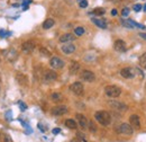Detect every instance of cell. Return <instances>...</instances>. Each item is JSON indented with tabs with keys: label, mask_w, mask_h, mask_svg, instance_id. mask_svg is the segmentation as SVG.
<instances>
[{
	"label": "cell",
	"mask_w": 146,
	"mask_h": 142,
	"mask_svg": "<svg viewBox=\"0 0 146 142\" xmlns=\"http://www.w3.org/2000/svg\"><path fill=\"white\" fill-rule=\"evenodd\" d=\"M145 89H146V85H145Z\"/></svg>",
	"instance_id": "obj_43"
},
{
	"label": "cell",
	"mask_w": 146,
	"mask_h": 142,
	"mask_svg": "<svg viewBox=\"0 0 146 142\" xmlns=\"http://www.w3.org/2000/svg\"><path fill=\"white\" fill-rule=\"evenodd\" d=\"M75 40V37L73 34H70V33H66V34H63V35L60 37V42L61 43H70Z\"/></svg>",
	"instance_id": "obj_19"
},
{
	"label": "cell",
	"mask_w": 146,
	"mask_h": 142,
	"mask_svg": "<svg viewBox=\"0 0 146 142\" xmlns=\"http://www.w3.org/2000/svg\"><path fill=\"white\" fill-rule=\"evenodd\" d=\"M72 142H78V141H72Z\"/></svg>",
	"instance_id": "obj_42"
},
{
	"label": "cell",
	"mask_w": 146,
	"mask_h": 142,
	"mask_svg": "<svg viewBox=\"0 0 146 142\" xmlns=\"http://www.w3.org/2000/svg\"><path fill=\"white\" fill-rule=\"evenodd\" d=\"M89 129H90L91 132H96L97 131V127H96V125H94L93 122H89Z\"/></svg>",
	"instance_id": "obj_33"
},
{
	"label": "cell",
	"mask_w": 146,
	"mask_h": 142,
	"mask_svg": "<svg viewBox=\"0 0 146 142\" xmlns=\"http://www.w3.org/2000/svg\"><path fill=\"white\" fill-rule=\"evenodd\" d=\"M120 23H121V25H124L125 27H127L129 29H131V28H134V26L131 25V23L129 21V19H120Z\"/></svg>",
	"instance_id": "obj_25"
},
{
	"label": "cell",
	"mask_w": 146,
	"mask_h": 142,
	"mask_svg": "<svg viewBox=\"0 0 146 142\" xmlns=\"http://www.w3.org/2000/svg\"><path fill=\"white\" fill-rule=\"evenodd\" d=\"M60 132H61L60 129H54V130H53V133H54V134H57V133H60Z\"/></svg>",
	"instance_id": "obj_37"
},
{
	"label": "cell",
	"mask_w": 146,
	"mask_h": 142,
	"mask_svg": "<svg viewBox=\"0 0 146 142\" xmlns=\"http://www.w3.org/2000/svg\"><path fill=\"white\" fill-rule=\"evenodd\" d=\"M75 45L72 43H65L63 46H62V52L65 54H72L75 51Z\"/></svg>",
	"instance_id": "obj_17"
},
{
	"label": "cell",
	"mask_w": 146,
	"mask_h": 142,
	"mask_svg": "<svg viewBox=\"0 0 146 142\" xmlns=\"http://www.w3.org/2000/svg\"><path fill=\"white\" fill-rule=\"evenodd\" d=\"M117 14H118V11H117V9H112V10H111V15H112V16H116Z\"/></svg>",
	"instance_id": "obj_36"
},
{
	"label": "cell",
	"mask_w": 146,
	"mask_h": 142,
	"mask_svg": "<svg viewBox=\"0 0 146 142\" xmlns=\"http://www.w3.org/2000/svg\"><path fill=\"white\" fill-rule=\"evenodd\" d=\"M144 9H145V10H146V5H145V6H144Z\"/></svg>",
	"instance_id": "obj_40"
},
{
	"label": "cell",
	"mask_w": 146,
	"mask_h": 142,
	"mask_svg": "<svg viewBox=\"0 0 146 142\" xmlns=\"http://www.w3.org/2000/svg\"><path fill=\"white\" fill-rule=\"evenodd\" d=\"M65 126L69 127V129H71V130H75V129L78 127V124H76V122H75L74 120L69 119V120L65 121Z\"/></svg>",
	"instance_id": "obj_23"
},
{
	"label": "cell",
	"mask_w": 146,
	"mask_h": 142,
	"mask_svg": "<svg viewBox=\"0 0 146 142\" xmlns=\"http://www.w3.org/2000/svg\"><path fill=\"white\" fill-rule=\"evenodd\" d=\"M16 80H17V82H18L19 85L23 86V87H26V86L28 85V79H27V77H26L24 73L18 72V73L16 74Z\"/></svg>",
	"instance_id": "obj_16"
},
{
	"label": "cell",
	"mask_w": 146,
	"mask_h": 142,
	"mask_svg": "<svg viewBox=\"0 0 146 142\" xmlns=\"http://www.w3.org/2000/svg\"><path fill=\"white\" fill-rule=\"evenodd\" d=\"M105 13H106V10H105L104 8H96V9H93V11H92V14H93V15H97V16H102Z\"/></svg>",
	"instance_id": "obj_26"
},
{
	"label": "cell",
	"mask_w": 146,
	"mask_h": 142,
	"mask_svg": "<svg viewBox=\"0 0 146 142\" xmlns=\"http://www.w3.org/2000/svg\"><path fill=\"white\" fill-rule=\"evenodd\" d=\"M5 56L6 59L9 61V62H15L17 59H18V52L15 50V49H9L8 51L5 52Z\"/></svg>",
	"instance_id": "obj_11"
},
{
	"label": "cell",
	"mask_w": 146,
	"mask_h": 142,
	"mask_svg": "<svg viewBox=\"0 0 146 142\" xmlns=\"http://www.w3.org/2000/svg\"><path fill=\"white\" fill-rule=\"evenodd\" d=\"M21 50L25 53H32L35 50V43L33 41H26L21 44Z\"/></svg>",
	"instance_id": "obj_12"
},
{
	"label": "cell",
	"mask_w": 146,
	"mask_h": 142,
	"mask_svg": "<svg viewBox=\"0 0 146 142\" xmlns=\"http://www.w3.org/2000/svg\"><path fill=\"white\" fill-rule=\"evenodd\" d=\"M96 59V55H92V54H87L86 56H84V60L86 61H92V60H94Z\"/></svg>",
	"instance_id": "obj_31"
},
{
	"label": "cell",
	"mask_w": 146,
	"mask_h": 142,
	"mask_svg": "<svg viewBox=\"0 0 146 142\" xmlns=\"http://www.w3.org/2000/svg\"><path fill=\"white\" fill-rule=\"evenodd\" d=\"M84 28L82 27V26H78V27H75L74 28V34L76 36H82L83 34H84Z\"/></svg>",
	"instance_id": "obj_24"
},
{
	"label": "cell",
	"mask_w": 146,
	"mask_h": 142,
	"mask_svg": "<svg viewBox=\"0 0 146 142\" xmlns=\"http://www.w3.org/2000/svg\"><path fill=\"white\" fill-rule=\"evenodd\" d=\"M75 117L78 119V122H79V125L81 126V129H83V130H86V129H88V119L83 115V114H76L75 115Z\"/></svg>",
	"instance_id": "obj_14"
},
{
	"label": "cell",
	"mask_w": 146,
	"mask_h": 142,
	"mask_svg": "<svg viewBox=\"0 0 146 142\" xmlns=\"http://www.w3.org/2000/svg\"><path fill=\"white\" fill-rule=\"evenodd\" d=\"M79 6H80L81 8H87V7H88V1H87V0H81V1L79 2Z\"/></svg>",
	"instance_id": "obj_30"
},
{
	"label": "cell",
	"mask_w": 146,
	"mask_h": 142,
	"mask_svg": "<svg viewBox=\"0 0 146 142\" xmlns=\"http://www.w3.org/2000/svg\"><path fill=\"white\" fill-rule=\"evenodd\" d=\"M121 15H123V17H127L128 15H129V8L125 7V8L123 9V11H121Z\"/></svg>",
	"instance_id": "obj_32"
},
{
	"label": "cell",
	"mask_w": 146,
	"mask_h": 142,
	"mask_svg": "<svg viewBox=\"0 0 146 142\" xmlns=\"http://www.w3.org/2000/svg\"><path fill=\"white\" fill-rule=\"evenodd\" d=\"M50 66H51V68L57 70V69L64 68L65 63H64V61H63L62 59H60V58H57V56H53V58L50 60Z\"/></svg>",
	"instance_id": "obj_8"
},
{
	"label": "cell",
	"mask_w": 146,
	"mask_h": 142,
	"mask_svg": "<svg viewBox=\"0 0 146 142\" xmlns=\"http://www.w3.org/2000/svg\"><path fill=\"white\" fill-rule=\"evenodd\" d=\"M129 124L131 125L134 129H141V119L138 115L133 114L129 117Z\"/></svg>",
	"instance_id": "obj_13"
},
{
	"label": "cell",
	"mask_w": 146,
	"mask_h": 142,
	"mask_svg": "<svg viewBox=\"0 0 146 142\" xmlns=\"http://www.w3.org/2000/svg\"><path fill=\"white\" fill-rule=\"evenodd\" d=\"M57 79V73L53 70H46L43 76V81L44 84H51Z\"/></svg>",
	"instance_id": "obj_5"
},
{
	"label": "cell",
	"mask_w": 146,
	"mask_h": 142,
	"mask_svg": "<svg viewBox=\"0 0 146 142\" xmlns=\"http://www.w3.org/2000/svg\"><path fill=\"white\" fill-rule=\"evenodd\" d=\"M105 94L110 98H117L121 95V89L115 85H110L105 87Z\"/></svg>",
	"instance_id": "obj_2"
},
{
	"label": "cell",
	"mask_w": 146,
	"mask_h": 142,
	"mask_svg": "<svg viewBox=\"0 0 146 142\" xmlns=\"http://www.w3.org/2000/svg\"><path fill=\"white\" fill-rule=\"evenodd\" d=\"M20 107H23L24 109H26V105L25 104H20Z\"/></svg>",
	"instance_id": "obj_39"
},
{
	"label": "cell",
	"mask_w": 146,
	"mask_h": 142,
	"mask_svg": "<svg viewBox=\"0 0 146 142\" xmlns=\"http://www.w3.org/2000/svg\"><path fill=\"white\" fill-rule=\"evenodd\" d=\"M69 112L68 107L64 106V105H58V106H55L51 109V113L54 115V116H62L64 114H66Z\"/></svg>",
	"instance_id": "obj_10"
},
{
	"label": "cell",
	"mask_w": 146,
	"mask_h": 142,
	"mask_svg": "<svg viewBox=\"0 0 146 142\" xmlns=\"http://www.w3.org/2000/svg\"><path fill=\"white\" fill-rule=\"evenodd\" d=\"M70 90L72 91L74 95H76V96H82L83 92H84V87H83L82 82L75 81V82H73L72 85L70 86Z\"/></svg>",
	"instance_id": "obj_6"
},
{
	"label": "cell",
	"mask_w": 146,
	"mask_h": 142,
	"mask_svg": "<svg viewBox=\"0 0 146 142\" xmlns=\"http://www.w3.org/2000/svg\"><path fill=\"white\" fill-rule=\"evenodd\" d=\"M117 133L119 134H125V135H131L134 133V127L128 123H121L120 125L117 126L116 129Z\"/></svg>",
	"instance_id": "obj_3"
},
{
	"label": "cell",
	"mask_w": 146,
	"mask_h": 142,
	"mask_svg": "<svg viewBox=\"0 0 146 142\" xmlns=\"http://www.w3.org/2000/svg\"><path fill=\"white\" fill-rule=\"evenodd\" d=\"M139 66H141L142 68L146 69V53H144L139 58Z\"/></svg>",
	"instance_id": "obj_27"
},
{
	"label": "cell",
	"mask_w": 146,
	"mask_h": 142,
	"mask_svg": "<svg viewBox=\"0 0 146 142\" xmlns=\"http://www.w3.org/2000/svg\"><path fill=\"white\" fill-rule=\"evenodd\" d=\"M120 76L125 79H133L136 76V69L130 68V67L124 68V69L120 70Z\"/></svg>",
	"instance_id": "obj_7"
},
{
	"label": "cell",
	"mask_w": 146,
	"mask_h": 142,
	"mask_svg": "<svg viewBox=\"0 0 146 142\" xmlns=\"http://www.w3.org/2000/svg\"><path fill=\"white\" fill-rule=\"evenodd\" d=\"M39 53L42 54L43 56H46V58L52 55V54H51V52H50V51H48L46 48H40V49H39Z\"/></svg>",
	"instance_id": "obj_28"
},
{
	"label": "cell",
	"mask_w": 146,
	"mask_h": 142,
	"mask_svg": "<svg viewBox=\"0 0 146 142\" xmlns=\"http://www.w3.org/2000/svg\"><path fill=\"white\" fill-rule=\"evenodd\" d=\"M2 140H3V142H13V139L10 138V135H9V134H3Z\"/></svg>",
	"instance_id": "obj_29"
},
{
	"label": "cell",
	"mask_w": 146,
	"mask_h": 142,
	"mask_svg": "<svg viewBox=\"0 0 146 142\" xmlns=\"http://www.w3.org/2000/svg\"><path fill=\"white\" fill-rule=\"evenodd\" d=\"M133 9H134L135 11H141V10H142V5H134Z\"/></svg>",
	"instance_id": "obj_34"
},
{
	"label": "cell",
	"mask_w": 146,
	"mask_h": 142,
	"mask_svg": "<svg viewBox=\"0 0 146 142\" xmlns=\"http://www.w3.org/2000/svg\"><path fill=\"white\" fill-rule=\"evenodd\" d=\"M139 36H141L142 38H144V40H146V33H141V34H139Z\"/></svg>",
	"instance_id": "obj_38"
},
{
	"label": "cell",
	"mask_w": 146,
	"mask_h": 142,
	"mask_svg": "<svg viewBox=\"0 0 146 142\" xmlns=\"http://www.w3.org/2000/svg\"><path fill=\"white\" fill-rule=\"evenodd\" d=\"M80 70V64L75 61H72L71 64H70V68H69V72L70 74H76Z\"/></svg>",
	"instance_id": "obj_20"
},
{
	"label": "cell",
	"mask_w": 146,
	"mask_h": 142,
	"mask_svg": "<svg viewBox=\"0 0 146 142\" xmlns=\"http://www.w3.org/2000/svg\"><path fill=\"white\" fill-rule=\"evenodd\" d=\"M109 106L113 109V111H117V112H127L128 106L126 104L119 102V100H109Z\"/></svg>",
	"instance_id": "obj_4"
},
{
	"label": "cell",
	"mask_w": 146,
	"mask_h": 142,
	"mask_svg": "<svg viewBox=\"0 0 146 142\" xmlns=\"http://www.w3.org/2000/svg\"><path fill=\"white\" fill-rule=\"evenodd\" d=\"M51 99H52V102H54V103H58V102H62L63 96H62L61 92H53V94L51 95Z\"/></svg>",
	"instance_id": "obj_22"
},
{
	"label": "cell",
	"mask_w": 146,
	"mask_h": 142,
	"mask_svg": "<svg viewBox=\"0 0 146 142\" xmlns=\"http://www.w3.org/2000/svg\"><path fill=\"white\" fill-rule=\"evenodd\" d=\"M92 23L94 25H97L99 28L101 29H106L107 28V23L105 19H98V18H92Z\"/></svg>",
	"instance_id": "obj_18"
},
{
	"label": "cell",
	"mask_w": 146,
	"mask_h": 142,
	"mask_svg": "<svg viewBox=\"0 0 146 142\" xmlns=\"http://www.w3.org/2000/svg\"><path fill=\"white\" fill-rule=\"evenodd\" d=\"M94 119L98 123H100L101 125L104 126H107V125L110 124L111 122V116L108 112L106 111H98L94 113Z\"/></svg>",
	"instance_id": "obj_1"
},
{
	"label": "cell",
	"mask_w": 146,
	"mask_h": 142,
	"mask_svg": "<svg viewBox=\"0 0 146 142\" xmlns=\"http://www.w3.org/2000/svg\"><path fill=\"white\" fill-rule=\"evenodd\" d=\"M113 49L117 52H124V51H126V43L123 40H117L113 43Z\"/></svg>",
	"instance_id": "obj_15"
},
{
	"label": "cell",
	"mask_w": 146,
	"mask_h": 142,
	"mask_svg": "<svg viewBox=\"0 0 146 142\" xmlns=\"http://www.w3.org/2000/svg\"><path fill=\"white\" fill-rule=\"evenodd\" d=\"M78 137H80V139H82L83 141H87V139L84 138V135H83L82 133H78Z\"/></svg>",
	"instance_id": "obj_35"
},
{
	"label": "cell",
	"mask_w": 146,
	"mask_h": 142,
	"mask_svg": "<svg viewBox=\"0 0 146 142\" xmlns=\"http://www.w3.org/2000/svg\"><path fill=\"white\" fill-rule=\"evenodd\" d=\"M80 78L83 80V81H87V82H92L94 81L96 79V76L94 73L90 70H83L80 73Z\"/></svg>",
	"instance_id": "obj_9"
},
{
	"label": "cell",
	"mask_w": 146,
	"mask_h": 142,
	"mask_svg": "<svg viewBox=\"0 0 146 142\" xmlns=\"http://www.w3.org/2000/svg\"><path fill=\"white\" fill-rule=\"evenodd\" d=\"M78 1H79V2H80V1H81V0H78Z\"/></svg>",
	"instance_id": "obj_41"
},
{
	"label": "cell",
	"mask_w": 146,
	"mask_h": 142,
	"mask_svg": "<svg viewBox=\"0 0 146 142\" xmlns=\"http://www.w3.org/2000/svg\"><path fill=\"white\" fill-rule=\"evenodd\" d=\"M54 24H55L54 19L47 18V19L43 23V28H44V29H50V28H52V27L54 26Z\"/></svg>",
	"instance_id": "obj_21"
}]
</instances>
